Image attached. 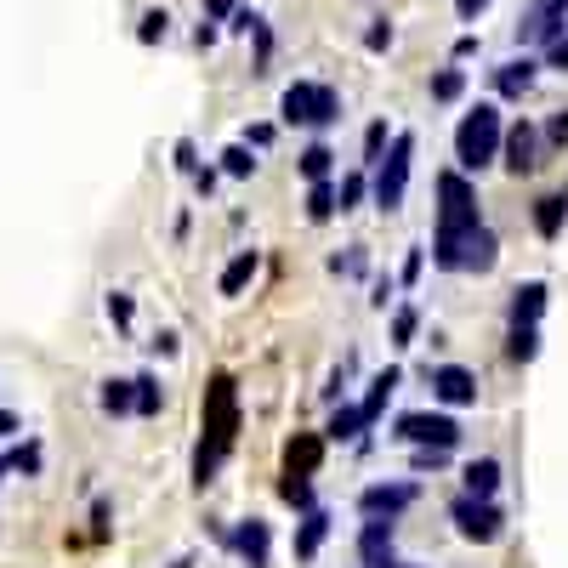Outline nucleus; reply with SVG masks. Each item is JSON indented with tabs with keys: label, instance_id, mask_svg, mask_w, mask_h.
Masks as SVG:
<instances>
[{
	"label": "nucleus",
	"instance_id": "nucleus-26",
	"mask_svg": "<svg viewBox=\"0 0 568 568\" xmlns=\"http://www.w3.org/2000/svg\"><path fill=\"white\" fill-rule=\"evenodd\" d=\"M6 472H23V478H40V466H46V455H40V444H18L12 455H6Z\"/></svg>",
	"mask_w": 568,
	"mask_h": 568
},
{
	"label": "nucleus",
	"instance_id": "nucleus-10",
	"mask_svg": "<svg viewBox=\"0 0 568 568\" xmlns=\"http://www.w3.org/2000/svg\"><path fill=\"white\" fill-rule=\"evenodd\" d=\"M415 483H370L364 495H358V512L364 517H398L404 506H415Z\"/></svg>",
	"mask_w": 568,
	"mask_h": 568
},
{
	"label": "nucleus",
	"instance_id": "nucleus-42",
	"mask_svg": "<svg viewBox=\"0 0 568 568\" xmlns=\"http://www.w3.org/2000/svg\"><path fill=\"white\" fill-rule=\"evenodd\" d=\"M449 461V449H415V472H438Z\"/></svg>",
	"mask_w": 568,
	"mask_h": 568
},
{
	"label": "nucleus",
	"instance_id": "nucleus-47",
	"mask_svg": "<svg viewBox=\"0 0 568 568\" xmlns=\"http://www.w3.org/2000/svg\"><path fill=\"white\" fill-rule=\"evenodd\" d=\"M421 262H426L421 250H409V256H404V284H415V279H421Z\"/></svg>",
	"mask_w": 568,
	"mask_h": 568
},
{
	"label": "nucleus",
	"instance_id": "nucleus-11",
	"mask_svg": "<svg viewBox=\"0 0 568 568\" xmlns=\"http://www.w3.org/2000/svg\"><path fill=\"white\" fill-rule=\"evenodd\" d=\"M358 557H364V568H387L392 557H398V546H392V517H370V523H364Z\"/></svg>",
	"mask_w": 568,
	"mask_h": 568
},
{
	"label": "nucleus",
	"instance_id": "nucleus-28",
	"mask_svg": "<svg viewBox=\"0 0 568 568\" xmlns=\"http://www.w3.org/2000/svg\"><path fill=\"white\" fill-rule=\"evenodd\" d=\"M506 353H512L517 364H529V358L540 353V330H534V324H512V347H506Z\"/></svg>",
	"mask_w": 568,
	"mask_h": 568
},
{
	"label": "nucleus",
	"instance_id": "nucleus-16",
	"mask_svg": "<svg viewBox=\"0 0 568 568\" xmlns=\"http://www.w3.org/2000/svg\"><path fill=\"white\" fill-rule=\"evenodd\" d=\"M324 534H330V512H319V506H307L302 529H296V557H302V563H313V557H319Z\"/></svg>",
	"mask_w": 568,
	"mask_h": 568
},
{
	"label": "nucleus",
	"instance_id": "nucleus-43",
	"mask_svg": "<svg viewBox=\"0 0 568 568\" xmlns=\"http://www.w3.org/2000/svg\"><path fill=\"white\" fill-rule=\"evenodd\" d=\"M483 12H489V0H455V18L461 23H478Z\"/></svg>",
	"mask_w": 568,
	"mask_h": 568
},
{
	"label": "nucleus",
	"instance_id": "nucleus-8",
	"mask_svg": "<svg viewBox=\"0 0 568 568\" xmlns=\"http://www.w3.org/2000/svg\"><path fill=\"white\" fill-rule=\"evenodd\" d=\"M432 398H438V404H455V409L478 404V375L466 370V364H438V370H432Z\"/></svg>",
	"mask_w": 568,
	"mask_h": 568
},
{
	"label": "nucleus",
	"instance_id": "nucleus-39",
	"mask_svg": "<svg viewBox=\"0 0 568 568\" xmlns=\"http://www.w3.org/2000/svg\"><path fill=\"white\" fill-rule=\"evenodd\" d=\"M330 273H341V279H358V273H364V250H347V256H336V262H330Z\"/></svg>",
	"mask_w": 568,
	"mask_h": 568
},
{
	"label": "nucleus",
	"instance_id": "nucleus-2",
	"mask_svg": "<svg viewBox=\"0 0 568 568\" xmlns=\"http://www.w3.org/2000/svg\"><path fill=\"white\" fill-rule=\"evenodd\" d=\"M478 228V194L461 171L438 177V239H432V262L438 267H461V239Z\"/></svg>",
	"mask_w": 568,
	"mask_h": 568
},
{
	"label": "nucleus",
	"instance_id": "nucleus-27",
	"mask_svg": "<svg viewBox=\"0 0 568 568\" xmlns=\"http://www.w3.org/2000/svg\"><path fill=\"white\" fill-rule=\"evenodd\" d=\"M461 97H466V74L461 69L432 74V103H461Z\"/></svg>",
	"mask_w": 568,
	"mask_h": 568
},
{
	"label": "nucleus",
	"instance_id": "nucleus-30",
	"mask_svg": "<svg viewBox=\"0 0 568 568\" xmlns=\"http://www.w3.org/2000/svg\"><path fill=\"white\" fill-rule=\"evenodd\" d=\"M330 165H336V154H330L324 142H313V148L302 154V177H307V182H319V177H330Z\"/></svg>",
	"mask_w": 568,
	"mask_h": 568
},
{
	"label": "nucleus",
	"instance_id": "nucleus-12",
	"mask_svg": "<svg viewBox=\"0 0 568 568\" xmlns=\"http://www.w3.org/2000/svg\"><path fill=\"white\" fill-rule=\"evenodd\" d=\"M319 461H324V438L319 432H296V438L284 444V472H290V478H313Z\"/></svg>",
	"mask_w": 568,
	"mask_h": 568
},
{
	"label": "nucleus",
	"instance_id": "nucleus-20",
	"mask_svg": "<svg viewBox=\"0 0 568 568\" xmlns=\"http://www.w3.org/2000/svg\"><path fill=\"white\" fill-rule=\"evenodd\" d=\"M563 222H568V194H546L534 205V233H540V239H557Z\"/></svg>",
	"mask_w": 568,
	"mask_h": 568
},
{
	"label": "nucleus",
	"instance_id": "nucleus-17",
	"mask_svg": "<svg viewBox=\"0 0 568 568\" xmlns=\"http://www.w3.org/2000/svg\"><path fill=\"white\" fill-rule=\"evenodd\" d=\"M534 69H540L534 57H512V63H500V69H495V91H500V97H523V91L534 86Z\"/></svg>",
	"mask_w": 568,
	"mask_h": 568
},
{
	"label": "nucleus",
	"instance_id": "nucleus-54",
	"mask_svg": "<svg viewBox=\"0 0 568 568\" xmlns=\"http://www.w3.org/2000/svg\"><path fill=\"white\" fill-rule=\"evenodd\" d=\"M0 472H6V466H0ZM0 483H6V478H0Z\"/></svg>",
	"mask_w": 568,
	"mask_h": 568
},
{
	"label": "nucleus",
	"instance_id": "nucleus-13",
	"mask_svg": "<svg viewBox=\"0 0 568 568\" xmlns=\"http://www.w3.org/2000/svg\"><path fill=\"white\" fill-rule=\"evenodd\" d=\"M495 262H500V239L478 222V228L461 239V267H466V273H489Z\"/></svg>",
	"mask_w": 568,
	"mask_h": 568
},
{
	"label": "nucleus",
	"instance_id": "nucleus-9",
	"mask_svg": "<svg viewBox=\"0 0 568 568\" xmlns=\"http://www.w3.org/2000/svg\"><path fill=\"white\" fill-rule=\"evenodd\" d=\"M500 148H506V171H512V177H529L534 165V154H540V131H534L529 120H517V125H506V131H500Z\"/></svg>",
	"mask_w": 568,
	"mask_h": 568
},
{
	"label": "nucleus",
	"instance_id": "nucleus-48",
	"mask_svg": "<svg viewBox=\"0 0 568 568\" xmlns=\"http://www.w3.org/2000/svg\"><path fill=\"white\" fill-rule=\"evenodd\" d=\"M194 188H199L205 199H211V194H216V171H194Z\"/></svg>",
	"mask_w": 568,
	"mask_h": 568
},
{
	"label": "nucleus",
	"instance_id": "nucleus-25",
	"mask_svg": "<svg viewBox=\"0 0 568 568\" xmlns=\"http://www.w3.org/2000/svg\"><path fill=\"white\" fill-rule=\"evenodd\" d=\"M103 409L108 415H131L137 409V387L131 381H103Z\"/></svg>",
	"mask_w": 568,
	"mask_h": 568
},
{
	"label": "nucleus",
	"instance_id": "nucleus-44",
	"mask_svg": "<svg viewBox=\"0 0 568 568\" xmlns=\"http://www.w3.org/2000/svg\"><path fill=\"white\" fill-rule=\"evenodd\" d=\"M154 353L177 358V330H160V336H154Z\"/></svg>",
	"mask_w": 568,
	"mask_h": 568
},
{
	"label": "nucleus",
	"instance_id": "nucleus-31",
	"mask_svg": "<svg viewBox=\"0 0 568 568\" xmlns=\"http://www.w3.org/2000/svg\"><path fill=\"white\" fill-rule=\"evenodd\" d=\"M415 330H421V313H415V307H398V313H392V341H398V347H409V341H415Z\"/></svg>",
	"mask_w": 568,
	"mask_h": 568
},
{
	"label": "nucleus",
	"instance_id": "nucleus-19",
	"mask_svg": "<svg viewBox=\"0 0 568 568\" xmlns=\"http://www.w3.org/2000/svg\"><path fill=\"white\" fill-rule=\"evenodd\" d=\"M256 267H262V256H256V250H239V256H233V262L222 267L216 290H222V296H239V290H245V284L256 279Z\"/></svg>",
	"mask_w": 568,
	"mask_h": 568
},
{
	"label": "nucleus",
	"instance_id": "nucleus-40",
	"mask_svg": "<svg viewBox=\"0 0 568 568\" xmlns=\"http://www.w3.org/2000/svg\"><path fill=\"white\" fill-rule=\"evenodd\" d=\"M131 313H137V307H131V296H125V290H114V296H108V319L125 330V324H131Z\"/></svg>",
	"mask_w": 568,
	"mask_h": 568
},
{
	"label": "nucleus",
	"instance_id": "nucleus-41",
	"mask_svg": "<svg viewBox=\"0 0 568 568\" xmlns=\"http://www.w3.org/2000/svg\"><path fill=\"white\" fill-rule=\"evenodd\" d=\"M177 171H182V177H194V171H199V148L188 137L177 142Z\"/></svg>",
	"mask_w": 568,
	"mask_h": 568
},
{
	"label": "nucleus",
	"instance_id": "nucleus-35",
	"mask_svg": "<svg viewBox=\"0 0 568 568\" xmlns=\"http://www.w3.org/2000/svg\"><path fill=\"white\" fill-rule=\"evenodd\" d=\"M381 148H387V120H375L370 131H364V165L381 160Z\"/></svg>",
	"mask_w": 568,
	"mask_h": 568
},
{
	"label": "nucleus",
	"instance_id": "nucleus-34",
	"mask_svg": "<svg viewBox=\"0 0 568 568\" xmlns=\"http://www.w3.org/2000/svg\"><path fill=\"white\" fill-rule=\"evenodd\" d=\"M364 188H370V177H364V171H353V177H341V188H336V205H341V211H353L358 199H364Z\"/></svg>",
	"mask_w": 568,
	"mask_h": 568
},
{
	"label": "nucleus",
	"instance_id": "nucleus-53",
	"mask_svg": "<svg viewBox=\"0 0 568 568\" xmlns=\"http://www.w3.org/2000/svg\"><path fill=\"white\" fill-rule=\"evenodd\" d=\"M563 29H568V12H563Z\"/></svg>",
	"mask_w": 568,
	"mask_h": 568
},
{
	"label": "nucleus",
	"instance_id": "nucleus-52",
	"mask_svg": "<svg viewBox=\"0 0 568 568\" xmlns=\"http://www.w3.org/2000/svg\"><path fill=\"white\" fill-rule=\"evenodd\" d=\"M387 568H409V563H398V557H392V563H387Z\"/></svg>",
	"mask_w": 568,
	"mask_h": 568
},
{
	"label": "nucleus",
	"instance_id": "nucleus-32",
	"mask_svg": "<svg viewBox=\"0 0 568 568\" xmlns=\"http://www.w3.org/2000/svg\"><path fill=\"white\" fill-rule=\"evenodd\" d=\"M222 171H228V177H250V171H256V160H250V142H233L228 154H222Z\"/></svg>",
	"mask_w": 568,
	"mask_h": 568
},
{
	"label": "nucleus",
	"instance_id": "nucleus-18",
	"mask_svg": "<svg viewBox=\"0 0 568 568\" xmlns=\"http://www.w3.org/2000/svg\"><path fill=\"white\" fill-rule=\"evenodd\" d=\"M540 313H546V284L529 279L512 290V324H540Z\"/></svg>",
	"mask_w": 568,
	"mask_h": 568
},
{
	"label": "nucleus",
	"instance_id": "nucleus-33",
	"mask_svg": "<svg viewBox=\"0 0 568 568\" xmlns=\"http://www.w3.org/2000/svg\"><path fill=\"white\" fill-rule=\"evenodd\" d=\"M279 495L290 500V506H296V512H307V506H313V483H307V478H290V472H284Z\"/></svg>",
	"mask_w": 568,
	"mask_h": 568
},
{
	"label": "nucleus",
	"instance_id": "nucleus-23",
	"mask_svg": "<svg viewBox=\"0 0 568 568\" xmlns=\"http://www.w3.org/2000/svg\"><path fill=\"white\" fill-rule=\"evenodd\" d=\"M165 35H171V12H165V6H148V12L137 18V40L142 46H160Z\"/></svg>",
	"mask_w": 568,
	"mask_h": 568
},
{
	"label": "nucleus",
	"instance_id": "nucleus-49",
	"mask_svg": "<svg viewBox=\"0 0 568 568\" xmlns=\"http://www.w3.org/2000/svg\"><path fill=\"white\" fill-rule=\"evenodd\" d=\"M375 307H387L392 302V279H375V296H370Z\"/></svg>",
	"mask_w": 568,
	"mask_h": 568
},
{
	"label": "nucleus",
	"instance_id": "nucleus-36",
	"mask_svg": "<svg viewBox=\"0 0 568 568\" xmlns=\"http://www.w3.org/2000/svg\"><path fill=\"white\" fill-rule=\"evenodd\" d=\"M387 46H392V23L375 18L370 29H364V52H387Z\"/></svg>",
	"mask_w": 568,
	"mask_h": 568
},
{
	"label": "nucleus",
	"instance_id": "nucleus-24",
	"mask_svg": "<svg viewBox=\"0 0 568 568\" xmlns=\"http://www.w3.org/2000/svg\"><path fill=\"white\" fill-rule=\"evenodd\" d=\"M341 205H336V188H330V182H313V188H307V216H313V222H330V216H336Z\"/></svg>",
	"mask_w": 568,
	"mask_h": 568
},
{
	"label": "nucleus",
	"instance_id": "nucleus-3",
	"mask_svg": "<svg viewBox=\"0 0 568 568\" xmlns=\"http://www.w3.org/2000/svg\"><path fill=\"white\" fill-rule=\"evenodd\" d=\"M500 108L495 103H478L472 114L461 120V131H455V160H461V171H483V165L500 160Z\"/></svg>",
	"mask_w": 568,
	"mask_h": 568
},
{
	"label": "nucleus",
	"instance_id": "nucleus-37",
	"mask_svg": "<svg viewBox=\"0 0 568 568\" xmlns=\"http://www.w3.org/2000/svg\"><path fill=\"white\" fill-rule=\"evenodd\" d=\"M546 69L568 74V35H551V40H546Z\"/></svg>",
	"mask_w": 568,
	"mask_h": 568
},
{
	"label": "nucleus",
	"instance_id": "nucleus-7",
	"mask_svg": "<svg viewBox=\"0 0 568 568\" xmlns=\"http://www.w3.org/2000/svg\"><path fill=\"white\" fill-rule=\"evenodd\" d=\"M392 438H404L415 449H455L461 444V421L455 415H404L392 426Z\"/></svg>",
	"mask_w": 568,
	"mask_h": 568
},
{
	"label": "nucleus",
	"instance_id": "nucleus-46",
	"mask_svg": "<svg viewBox=\"0 0 568 568\" xmlns=\"http://www.w3.org/2000/svg\"><path fill=\"white\" fill-rule=\"evenodd\" d=\"M245 142H250V148H267V142H273V125H250Z\"/></svg>",
	"mask_w": 568,
	"mask_h": 568
},
{
	"label": "nucleus",
	"instance_id": "nucleus-1",
	"mask_svg": "<svg viewBox=\"0 0 568 568\" xmlns=\"http://www.w3.org/2000/svg\"><path fill=\"white\" fill-rule=\"evenodd\" d=\"M233 438H239V387H233V375H211V387H205V438H199L194 449V489H205V483L216 478V466H222V455L233 449Z\"/></svg>",
	"mask_w": 568,
	"mask_h": 568
},
{
	"label": "nucleus",
	"instance_id": "nucleus-14",
	"mask_svg": "<svg viewBox=\"0 0 568 568\" xmlns=\"http://www.w3.org/2000/svg\"><path fill=\"white\" fill-rule=\"evenodd\" d=\"M228 546L239 551L250 568H267V523H262V517H245V523L228 534Z\"/></svg>",
	"mask_w": 568,
	"mask_h": 568
},
{
	"label": "nucleus",
	"instance_id": "nucleus-6",
	"mask_svg": "<svg viewBox=\"0 0 568 568\" xmlns=\"http://www.w3.org/2000/svg\"><path fill=\"white\" fill-rule=\"evenodd\" d=\"M449 517H455L461 540H472V546H495L500 529H506L500 506H495V500H483V495H461L455 506H449Z\"/></svg>",
	"mask_w": 568,
	"mask_h": 568
},
{
	"label": "nucleus",
	"instance_id": "nucleus-22",
	"mask_svg": "<svg viewBox=\"0 0 568 568\" xmlns=\"http://www.w3.org/2000/svg\"><path fill=\"white\" fill-rule=\"evenodd\" d=\"M495 489H500V461H489V455H483V461L466 466V495H483V500H489Z\"/></svg>",
	"mask_w": 568,
	"mask_h": 568
},
{
	"label": "nucleus",
	"instance_id": "nucleus-29",
	"mask_svg": "<svg viewBox=\"0 0 568 568\" xmlns=\"http://www.w3.org/2000/svg\"><path fill=\"white\" fill-rule=\"evenodd\" d=\"M131 387H137V415H160L165 392H160V381H154V375H137Z\"/></svg>",
	"mask_w": 568,
	"mask_h": 568
},
{
	"label": "nucleus",
	"instance_id": "nucleus-21",
	"mask_svg": "<svg viewBox=\"0 0 568 568\" xmlns=\"http://www.w3.org/2000/svg\"><path fill=\"white\" fill-rule=\"evenodd\" d=\"M358 432H370L358 404H341L336 415H330V426H324V438H336V444H347V438H358Z\"/></svg>",
	"mask_w": 568,
	"mask_h": 568
},
{
	"label": "nucleus",
	"instance_id": "nucleus-50",
	"mask_svg": "<svg viewBox=\"0 0 568 568\" xmlns=\"http://www.w3.org/2000/svg\"><path fill=\"white\" fill-rule=\"evenodd\" d=\"M205 12L211 18H233V0H205Z\"/></svg>",
	"mask_w": 568,
	"mask_h": 568
},
{
	"label": "nucleus",
	"instance_id": "nucleus-38",
	"mask_svg": "<svg viewBox=\"0 0 568 568\" xmlns=\"http://www.w3.org/2000/svg\"><path fill=\"white\" fill-rule=\"evenodd\" d=\"M546 142L551 148H568V108H557V114L546 120Z\"/></svg>",
	"mask_w": 568,
	"mask_h": 568
},
{
	"label": "nucleus",
	"instance_id": "nucleus-4",
	"mask_svg": "<svg viewBox=\"0 0 568 568\" xmlns=\"http://www.w3.org/2000/svg\"><path fill=\"white\" fill-rule=\"evenodd\" d=\"M279 114L290 125H336L341 120V97H336V86H319V80H296V86L279 97Z\"/></svg>",
	"mask_w": 568,
	"mask_h": 568
},
{
	"label": "nucleus",
	"instance_id": "nucleus-51",
	"mask_svg": "<svg viewBox=\"0 0 568 568\" xmlns=\"http://www.w3.org/2000/svg\"><path fill=\"white\" fill-rule=\"evenodd\" d=\"M6 432H18V415H12V409H0V438H6Z\"/></svg>",
	"mask_w": 568,
	"mask_h": 568
},
{
	"label": "nucleus",
	"instance_id": "nucleus-15",
	"mask_svg": "<svg viewBox=\"0 0 568 568\" xmlns=\"http://www.w3.org/2000/svg\"><path fill=\"white\" fill-rule=\"evenodd\" d=\"M398 381H404V370H398V364H392V370H381V375L370 381V392H364V404H358V409H364V426H375V421H381V409L392 404V392H398Z\"/></svg>",
	"mask_w": 568,
	"mask_h": 568
},
{
	"label": "nucleus",
	"instance_id": "nucleus-5",
	"mask_svg": "<svg viewBox=\"0 0 568 568\" xmlns=\"http://www.w3.org/2000/svg\"><path fill=\"white\" fill-rule=\"evenodd\" d=\"M409 160H415V137H409V131H398V137H392V154L370 165V171H375L370 188H375V205H381V211H398V205H404Z\"/></svg>",
	"mask_w": 568,
	"mask_h": 568
},
{
	"label": "nucleus",
	"instance_id": "nucleus-45",
	"mask_svg": "<svg viewBox=\"0 0 568 568\" xmlns=\"http://www.w3.org/2000/svg\"><path fill=\"white\" fill-rule=\"evenodd\" d=\"M108 517H114V506H108V500H91V523H97V534L108 529Z\"/></svg>",
	"mask_w": 568,
	"mask_h": 568
}]
</instances>
